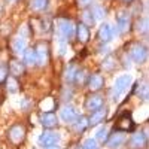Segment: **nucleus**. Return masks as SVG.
I'll use <instances>...</instances> for the list:
<instances>
[{
    "instance_id": "obj_1",
    "label": "nucleus",
    "mask_w": 149,
    "mask_h": 149,
    "mask_svg": "<svg viewBox=\"0 0 149 149\" xmlns=\"http://www.w3.org/2000/svg\"><path fill=\"white\" fill-rule=\"evenodd\" d=\"M57 30H58V34H60V40L66 42V40H72L73 39L74 31H76V27H74V24L70 19L60 18L57 21Z\"/></svg>"
},
{
    "instance_id": "obj_2",
    "label": "nucleus",
    "mask_w": 149,
    "mask_h": 149,
    "mask_svg": "<svg viewBox=\"0 0 149 149\" xmlns=\"http://www.w3.org/2000/svg\"><path fill=\"white\" fill-rule=\"evenodd\" d=\"M127 54L130 55V58L134 63L143 64L148 58V48L140 42H133V43H130V46L127 49Z\"/></svg>"
},
{
    "instance_id": "obj_3",
    "label": "nucleus",
    "mask_w": 149,
    "mask_h": 149,
    "mask_svg": "<svg viewBox=\"0 0 149 149\" xmlns=\"http://www.w3.org/2000/svg\"><path fill=\"white\" fill-rule=\"evenodd\" d=\"M130 85H131V76L130 74H122V76L116 78L115 82H113V91H112V94H113V100H118L119 95L125 93Z\"/></svg>"
},
{
    "instance_id": "obj_4",
    "label": "nucleus",
    "mask_w": 149,
    "mask_h": 149,
    "mask_svg": "<svg viewBox=\"0 0 149 149\" xmlns=\"http://www.w3.org/2000/svg\"><path fill=\"white\" fill-rule=\"evenodd\" d=\"M8 139H9L10 143H14V145L22 143L24 139H26V128H24L21 124H15V125H12L8 130Z\"/></svg>"
},
{
    "instance_id": "obj_5",
    "label": "nucleus",
    "mask_w": 149,
    "mask_h": 149,
    "mask_svg": "<svg viewBox=\"0 0 149 149\" xmlns=\"http://www.w3.org/2000/svg\"><path fill=\"white\" fill-rule=\"evenodd\" d=\"M131 27V17L128 10H119L116 15V30L121 34H125Z\"/></svg>"
},
{
    "instance_id": "obj_6",
    "label": "nucleus",
    "mask_w": 149,
    "mask_h": 149,
    "mask_svg": "<svg viewBox=\"0 0 149 149\" xmlns=\"http://www.w3.org/2000/svg\"><path fill=\"white\" fill-rule=\"evenodd\" d=\"M60 142V134L55 133V131H51V130H46L40 134L39 137V145L45 149L48 148H54L57 143Z\"/></svg>"
},
{
    "instance_id": "obj_7",
    "label": "nucleus",
    "mask_w": 149,
    "mask_h": 149,
    "mask_svg": "<svg viewBox=\"0 0 149 149\" xmlns=\"http://www.w3.org/2000/svg\"><path fill=\"white\" fill-rule=\"evenodd\" d=\"M34 51H36L37 64L39 66H46L48 61H49V46H48V43L39 42L34 46Z\"/></svg>"
},
{
    "instance_id": "obj_8",
    "label": "nucleus",
    "mask_w": 149,
    "mask_h": 149,
    "mask_svg": "<svg viewBox=\"0 0 149 149\" xmlns=\"http://www.w3.org/2000/svg\"><path fill=\"white\" fill-rule=\"evenodd\" d=\"M103 97L100 94H97V93H91L88 97L85 98V109L88 110V112H95L98 110L100 107H103Z\"/></svg>"
},
{
    "instance_id": "obj_9",
    "label": "nucleus",
    "mask_w": 149,
    "mask_h": 149,
    "mask_svg": "<svg viewBox=\"0 0 149 149\" xmlns=\"http://www.w3.org/2000/svg\"><path fill=\"white\" fill-rule=\"evenodd\" d=\"M118 33L116 29H112L109 24H102L100 27H98V31H97V37H98V40L103 42V43H107L110 42L112 39H113V34Z\"/></svg>"
},
{
    "instance_id": "obj_10",
    "label": "nucleus",
    "mask_w": 149,
    "mask_h": 149,
    "mask_svg": "<svg viewBox=\"0 0 149 149\" xmlns=\"http://www.w3.org/2000/svg\"><path fill=\"white\" fill-rule=\"evenodd\" d=\"M86 86L90 88L91 93L100 91L104 86V78L102 76V74H98V73H93V74H90L88 81H86Z\"/></svg>"
},
{
    "instance_id": "obj_11",
    "label": "nucleus",
    "mask_w": 149,
    "mask_h": 149,
    "mask_svg": "<svg viewBox=\"0 0 149 149\" xmlns=\"http://www.w3.org/2000/svg\"><path fill=\"white\" fill-rule=\"evenodd\" d=\"M133 128H134V122H133V118L130 113L121 115L119 119L116 121V130H119V131L127 133V131H131Z\"/></svg>"
},
{
    "instance_id": "obj_12",
    "label": "nucleus",
    "mask_w": 149,
    "mask_h": 149,
    "mask_svg": "<svg viewBox=\"0 0 149 149\" xmlns=\"http://www.w3.org/2000/svg\"><path fill=\"white\" fill-rule=\"evenodd\" d=\"M78 116L79 115H78L76 109H74L72 104H66V106L61 107V110H60V118L63 119L64 122H67V124H72Z\"/></svg>"
},
{
    "instance_id": "obj_13",
    "label": "nucleus",
    "mask_w": 149,
    "mask_h": 149,
    "mask_svg": "<svg viewBox=\"0 0 149 149\" xmlns=\"http://www.w3.org/2000/svg\"><path fill=\"white\" fill-rule=\"evenodd\" d=\"M40 124L48 128V130H51L54 127L58 125V118L57 115L54 113V112H42V115H40Z\"/></svg>"
},
{
    "instance_id": "obj_14",
    "label": "nucleus",
    "mask_w": 149,
    "mask_h": 149,
    "mask_svg": "<svg viewBox=\"0 0 149 149\" xmlns=\"http://www.w3.org/2000/svg\"><path fill=\"white\" fill-rule=\"evenodd\" d=\"M125 140H127V136L124 134V131H119V130H118V131L113 133V134H109L106 143H107L109 148H119L121 145L125 143Z\"/></svg>"
},
{
    "instance_id": "obj_15",
    "label": "nucleus",
    "mask_w": 149,
    "mask_h": 149,
    "mask_svg": "<svg viewBox=\"0 0 149 149\" xmlns=\"http://www.w3.org/2000/svg\"><path fill=\"white\" fill-rule=\"evenodd\" d=\"M130 145L133 149H146L148 146V137L145 133H136L131 136L130 139Z\"/></svg>"
},
{
    "instance_id": "obj_16",
    "label": "nucleus",
    "mask_w": 149,
    "mask_h": 149,
    "mask_svg": "<svg viewBox=\"0 0 149 149\" xmlns=\"http://www.w3.org/2000/svg\"><path fill=\"white\" fill-rule=\"evenodd\" d=\"M74 34H76L78 40L81 43H88L90 42V37H91V33H90V29L85 26V24L79 22L76 26V31H74Z\"/></svg>"
},
{
    "instance_id": "obj_17",
    "label": "nucleus",
    "mask_w": 149,
    "mask_h": 149,
    "mask_svg": "<svg viewBox=\"0 0 149 149\" xmlns=\"http://www.w3.org/2000/svg\"><path fill=\"white\" fill-rule=\"evenodd\" d=\"M9 73L12 74V76H15V78H19L24 74V72H26V67H24V63H21V61L18 60H10L9 61Z\"/></svg>"
},
{
    "instance_id": "obj_18",
    "label": "nucleus",
    "mask_w": 149,
    "mask_h": 149,
    "mask_svg": "<svg viewBox=\"0 0 149 149\" xmlns=\"http://www.w3.org/2000/svg\"><path fill=\"white\" fill-rule=\"evenodd\" d=\"M106 115H107V109H106V107H100L98 110L93 112V115H91L90 119H88V124H90V125H97V124H102V122H104Z\"/></svg>"
},
{
    "instance_id": "obj_19",
    "label": "nucleus",
    "mask_w": 149,
    "mask_h": 149,
    "mask_svg": "<svg viewBox=\"0 0 149 149\" xmlns=\"http://www.w3.org/2000/svg\"><path fill=\"white\" fill-rule=\"evenodd\" d=\"M10 48H12V51H14L17 55H21L24 54V51L27 49V43H26V39L24 37H14L10 42Z\"/></svg>"
},
{
    "instance_id": "obj_20",
    "label": "nucleus",
    "mask_w": 149,
    "mask_h": 149,
    "mask_svg": "<svg viewBox=\"0 0 149 149\" xmlns=\"http://www.w3.org/2000/svg\"><path fill=\"white\" fill-rule=\"evenodd\" d=\"M78 72H79V67H78L76 64L70 63V64L66 67V70H64V79H66V82H67V84H73L74 79H76Z\"/></svg>"
},
{
    "instance_id": "obj_21",
    "label": "nucleus",
    "mask_w": 149,
    "mask_h": 149,
    "mask_svg": "<svg viewBox=\"0 0 149 149\" xmlns=\"http://www.w3.org/2000/svg\"><path fill=\"white\" fill-rule=\"evenodd\" d=\"M22 55H24V64H29V66H34V64H37L34 48H27L26 51H24Z\"/></svg>"
},
{
    "instance_id": "obj_22",
    "label": "nucleus",
    "mask_w": 149,
    "mask_h": 149,
    "mask_svg": "<svg viewBox=\"0 0 149 149\" xmlns=\"http://www.w3.org/2000/svg\"><path fill=\"white\" fill-rule=\"evenodd\" d=\"M72 124H73V128H74V131H76V133L85 131V128L90 125V124H88V119H86L85 116H78Z\"/></svg>"
},
{
    "instance_id": "obj_23",
    "label": "nucleus",
    "mask_w": 149,
    "mask_h": 149,
    "mask_svg": "<svg viewBox=\"0 0 149 149\" xmlns=\"http://www.w3.org/2000/svg\"><path fill=\"white\" fill-rule=\"evenodd\" d=\"M6 88H8V91L9 93H17L18 90H19V82H18V78H15V76H12V74H9V76L6 78Z\"/></svg>"
},
{
    "instance_id": "obj_24",
    "label": "nucleus",
    "mask_w": 149,
    "mask_h": 149,
    "mask_svg": "<svg viewBox=\"0 0 149 149\" xmlns=\"http://www.w3.org/2000/svg\"><path fill=\"white\" fill-rule=\"evenodd\" d=\"M49 0H30V9L34 12H42L48 8Z\"/></svg>"
},
{
    "instance_id": "obj_25",
    "label": "nucleus",
    "mask_w": 149,
    "mask_h": 149,
    "mask_svg": "<svg viewBox=\"0 0 149 149\" xmlns=\"http://www.w3.org/2000/svg\"><path fill=\"white\" fill-rule=\"evenodd\" d=\"M55 106H57V103L51 97H48V98H45V100L40 102V109L43 112H52V110H55Z\"/></svg>"
},
{
    "instance_id": "obj_26",
    "label": "nucleus",
    "mask_w": 149,
    "mask_h": 149,
    "mask_svg": "<svg viewBox=\"0 0 149 149\" xmlns=\"http://www.w3.org/2000/svg\"><path fill=\"white\" fill-rule=\"evenodd\" d=\"M90 10H91L94 19H103L106 17V9L103 6H100V5H94Z\"/></svg>"
},
{
    "instance_id": "obj_27",
    "label": "nucleus",
    "mask_w": 149,
    "mask_h": 149,
    "mask_svg": "<svg viewBox=\"0 0 149 149\" xmlns=\"http://www.w3.org/2000/svg\"><path fill=\"white\" fill-rule=\"evenodd\" d=\"M102 67L106 70V72H112L115 67H116V60H115V57L113 55H109V57H106L104 60H103V64H102Z\"/></svg>"
},
{
    "instance_id": "obj_28",
    "label": "nucleus",
    "mask_w": 149,
    "mask_h": 149,
    "mask_svg": "<svg viewBox=\"0 0 149 149\" xmlns=\"http://www.w3.org/2000/svg\"><path fill=\"white\" fill-rule=\"evenodd\" d=\"M107 137H109V130H107V127H104V125H103L102 128H98V131L95 133V140H97V142L106 143Z\"/></svg>"
},
{
    "instance_id": "obj_29",
    "label": "nucleus",
    "mask_w": 149,
    "mask_h": 149,
    "mask_svg": "<svg viewBox=\"0 0 149 149\" xmlns=\"http://www.w3.org/2000/svg\"><path fill=\"white\" fill-rule=\"evenodd\" d=\"M94 22H95V19L91 14V10H84L82 12V24H85L86 27H91V26H94Z\"/></svg>"
},
{
    "instance_id": "obj_30",
    "label": "nucleus",
    "mask_w": 149,
    "mask_h": 149,
    "mask_svg": "<svg viewBox=\"0 0 149 149\" xmlns=\"http://www.w3.org/2000/svg\"><path fill=\"white\" fill-rule=\"evenodd\" d=\"M136 30H137L140 34L148 33V18H146V17L137 19V22H136Z\"/></svg>"
},
{
    "instance_id": "obj_31",
    "label": "nucleus",
    "mask_w": 149,
    "mask_h": 149,
    "mask_svg": "<svg viewBox=\"0 0 149 149\" xmlns=\"http://www.w3.org/2000/svg\"><path fill=\"white\" fill-rule=\"evenodd\" d=\"M136 94H137L142 100H148V85L146 84H143V85H139V88L136 90Z\"/></svg>"
},
{
    "instance_id": "obj_32",
    "label": "nucleus",
    "mask_w": 149,
    "mask_h": 149,
    "mask_svg": "<svg viewBox=\"0 0 149 149\" xmlns=\"http://www.w3.org/2000/svg\"><path fill=\"white\" fill-rule=\"evenodd\" d=\"M9 76V69H8V64L2 63L0 64V84H3L6 81V78Z\"/></svg>"
},
{
    "instance_id": "obj_33",
    "label": "nucleus",
    "mask_w": 149,
    "mask_h": 149,
    "mask_svg": "<svg viewBox=\"0 0 149 149\" xmlns=\"http://www.w3.org/2000/svg\"><path fill=\"white\" fill-rule=\"evenodd\" d=\"M82 149H98L97 140H95V139H86V140L82 143Z\"/></svg>"
},
{
    "instance_id": "obj_34",
    "label": "nucleus",
    "mask_w": 149,
    "mask_h": 149,
    "mask_svg": "<svg viewBox=\"0 0 149 149\" xmlns=\"http://www.w3.org/2000/svg\"><path fill=\"white\" fill-rule=\"evenodd\" d=\"M94 0H78V6L79 8H88L93 5Z\"/></svg>"
},
{
    "instance_id": "obj_35",
    "label": "nucleus",
    "mask_w": 149,
    "mask_h": 149,
    "mask_svg": "<svg viewBox=\"0 0 149 149\" xmlns=\"http://www.w3.org/2000/svg\"><path fill=\"white\" fill-rule=\"evenodd\" d=\"M122 3H131V2H134V0H121Z\"/></svg>"
},
{
    "instance_id": "obj_36",
    "label": "nucleus",
    "mask_w": 149,
    "mask_h": 149,
    "mask_svg": "<svg viewBox=\"0 0 149 149\" xmlns=\"http://www.w3.org/2000/svg\"><path fill=\"white\" fill-rule=\"evenodd\" d=\"M48 149H55V146H54V148H48Z\"/></svg>"
},
{
    "instance_id": "obj_37",
    "label": "nucleus",
    "mask_w": 149,
    "mask_h": 149,
    "mask_svg": "<svg viewBox=\"0 0 149 149\" xmlns=\"http://www.w3.org/2000/svg\"><path fill=\"white\" fill-rule=\"evenodd\" d=\"M10 2H14V0H10Z\"/></svg>"
}]
</instances>
